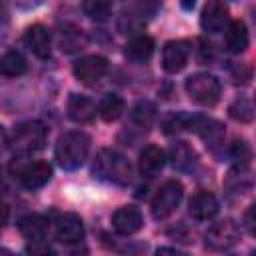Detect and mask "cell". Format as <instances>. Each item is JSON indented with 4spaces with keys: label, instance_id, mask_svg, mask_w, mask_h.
I'll return each mask as SVG.
<instances>
[{
    "label": "cell",
    "instance_id": "cell-6",
    "mask_svg": "<svg viewBox=\"0 0 256 256\" xmlns=\"http://www.w3.org/2000/svg\"><path fill=\"white\" fill-rule=\"evenodd\" d=\"M14 176L18 178V182L26 190H36V188H42L52 178V166L46 160L26 162V164H20L16 168Z\"/></svg>",
    "mask_w": 256,
    "mask_h": 256
},
{
    "label": "cell",
    "instance_id": "cell-11",
    "mask_svg": "<svg viewBox=\"0 0 256 256\" xmlns=\"http://www.w3.org/2000/svg\"><path fill=\"white\" fill-rule=\"evenodd\" d=\"M188 56H190V44L188 42L170 40L164 44V50H162V66L166 72L176 74L186 66Z\"/></svg>",
    "mask_w": 256,
    "mask_h": 256
},
{
    "label": "cell",
    "instance_id": "cell-10",
    "mask_svg": "<svg viewBox=\"0 0 256 256\" xmlns=\"http://www.w3.org/2000/svg\"><path fill=\"white\" fill-rule=\"evenodd\" d=\"M54 234L62 244H76L84 238V224L78 214H58L54 220Z\"/></svg>",
    "mask_w": 256,
    "mask_h": 256
},
{
    "label": "cell",
    "instance_id": "cell-14",
    "mask_svg": "<svg viewBox=\"0 0 256 256\" xmlns=\"http://www.w3.org/2000/svg\"><path fill=\"white\" fill-rule=\"evenodd\" d=\"M218 208H220V204H218L216 196L212 192H204V190L194 194L188 202V212L194 220H210L218 214Z\"/></svg>",
    "mask_w": 256,
    "mask_h": 256
},
{
    "label": "cell",
    "instance_id": "cell-7",
    "mask_svg": "<svg viewBox=\"0 0 256 256\" xmlns=\"http://www.w3.org/2000/svg\"><path fill=\"white\" fill-rule=\"evenodd\" d=\"M72 72H74L78 82H82L86 86H92L108 72V60L104 56H98V54L84 56V58L74 62Z\"/></svg>",
    "mask_w": 256,
    "mask_h": 256
},
{
    "label": "cell",
    "instance_id": "cell-22",
    "mask_svg": "<svg viewBox=\"0 0 256 256\" xmlns=\"http://www.w3.org/2000/svg\"><path fill=\"white\" fill-rule=\"evenodd\" d=\"M26 68H28L26 58H24L20 52H16V50H10V52H6V54L0 58V74H2V76L14 78V76L24 74Z\"/></svg>",
    "mask_w": 256,
    "mask_h": 256
},
{
    "label": "cell",
    "instance_id": "cell-3",
    "mask_svg": "<svg viewBox=\"0 0 256 256\" xmlns=\"http://www.w3.org/2000/svg\"><path fill=\"white\" fill-rule=\"evenodd\" d=\"M44 146H46V128L42 122L36 120L16 126L10 140V148L18 156H30L34 152H40Z\"/></svg>",
    "mask_w": 256,
    "mask_h": 256
},
{
    "label": "cell",
    "instance_id": "cell-28",
    "mask_svg": "<svg viewBox=\"0 0 256 256\" xmlns=\"http://www.w3.org/2000/svg\"><path fill=\"white\" fill-rule=\"evenodd\" d=\"M162 0H138V8L142 12V16H154L160 8Z\"/></svg>",
    "mask_w": 256,
    "mask_h": 256
},
{
    "label": "cell",
    "instance_id": "cell-30",
    "mask_svg": "<svg viewBox=\"0 0 256 256\" xmlns=\"http://www.w3.org/2000/svg\"><path fill=\"white\" fill-rule=\"evenodd\" d=\"M8 218H10V208L4 200H0V226H4L8 222Z\"/></svg>",
    "mask_w": 256,
    "mask_h": 256
},
{
    "label": "cell",
    "instance_id": "cell-2",
    "mask_svg": "<svg viewBox=\"0 0 256 256\" xmlns=\"http://www.w3.org/2000/svg\"><path fill=\"white\" fill-rule=\"evenodd\" d=\"M88 150H90V136L82 130H72L58 138L54 156L64 170H76L84 164Z\"/></svg>",
    "mask_w": 256,
    "mask_h": 256
},
{
    "label": "cell",
    "instance_id": "cell-4",
    "mask_svg": "<svg viewBox=\"0 0 256 256\" xmlns=\"http://www.w3.org/2000/svg\"><path fill=\"white\" fill-rule=\"evenodd\" d=\"M186 92L194 102H198L202 106H214L220 100L222 86L214 74L198 72V74H192L190 78H186Z\"/></svg>",
    "mask_w": 256,
    "mask_h": 256
},
{
    "label": "cell",
    "instance_id": "cell-15",
    "mask_svg": "<svg viewBox=\"0 0 256 256\" xmlns=\"http://www.w3.org/2000/svg\"><path fill=\"white\" fill-rule=\"evenodd\" d=\"M164 164H166V154L156 144L146 146L138 156V170L142 176H148V178L156 176L164 168Z\"/></svg>",
    "mask_w": 256,
    "mask_h": 256
},
{
    "label": "cell",
    "instance_id": "cell-8",
    "mask_svg": "<svg viewBox=\"0 0 256 256\" xmlns=\"http://www.w3.org/2000/svg\"><path fill=\"white\" fill-rule=\"evenodd\" d=\"M238 238H240L238 226L232 220H222L208 228L204 242L210 250H228L238 242Z\"/></svg>",
    "mask_w": 256,
    "mask_h": 256
},
{
    "label": "cell",
    "instance_id": "cell-25",
    "mask_svg": "<svg viewBox=\"0 0 256 256\" xmlns=\"http://www.w3.org/2000/svg\"><path fill=\"white\" fill-rule=\"evenodd\" d=\"M82 10L88 18L96 22H104L112 14V0H84Z\"/></svg>",
    "mask_w": 256,
    "mask_h": 256
},
{
    "label": "cell",
    "instance_id": "cell-9",
    "mask_svg": "<svg viewBox=\"0 0 256 256\" xmlns=\"http://www.w3.org/2000/svg\"><path fill=\"white\" fill-rule=\"evenodd\" d=\"M230 22L228 16V8L222 0H206L202 14H200V26L204 32L208 34H216L222 32Z\"/></svg>",
    "mask_w": 256,
    "mask_h": 256
},
{
    "label": "cell",
    "instance_id": "cell-29",
    "mask_svg": "<svg viewBox=\"0 0 256 256\" xmlns=\"http://www.w3.org/2000/svg\"><path fill=\"white\" fill-rule=\"evenodd\" d=\"M26 252H28V254H54L52 246H50V244H46L44 240L30 242V244L26 246Z\"/></svg>",
    "mask_w": 256,
    "mask_h": 256
},
{
    "label": "cell",
    "instance_id": "cell-32",
    "mask_svg": "<svg viewBox=\"0 0 256 256\" xmlns=\"http://www.w3.org/2000/svg\"><path fill=\"white\" fill-rule=\"evenodd\" d=\"M6 132H4V128L0 126V156H2V152H4V148H6Z\"/></svg>",
    "mask_w": 256,
    "mask_h": 256
},
{
    "label": "cell",
    "instance_id": "cell-19",
    "mask_svg": "<svg viewBox=\"0 0 256 256\" xmlns=\"http://www.w3.org/2000/svg\"><path fill=\"white\" fill-rule=\"evenodd\" d=\"M168 160H170V164H172L176 170L186 172V170H190V168L196 164V152L190 148L188 142L178 140V142H174V144L170 146V150H168Z\"/></svg>",
    "mask_w": 256,
    "mask_h": 256
},
{
    "label": "cell",
    "instance_id": "cell-17",
    "mask_svg": "<svg viewBox=\"0 0 256 256\" xmlns=\"http://www.w3.org/2000/svg\"><path fill=\"white\" fill-rule=\"evenodd\" d=\"M18 230L20 234L28 240V242H38V240H46L48 234V220L40 214H28L18 222Z\"/></svg>",
    "mask_w": 256,
    "mask_h": 256
},
{
    "label": "cell",
    "instance_id": "cell-1",
    "mask_svg": "<svg viewBox=\"0 0 256 256\" xmlns=\"http://www.w3.org/2000/svg\"><path fill=\"white\" fill-rule=\"evenodd\" d=\"M92 174L98 180H104L116 186H126L132 180V166L122 154L106 148L96 154L92 162Z\"/></svg>",
    "mask_w": 256,
    "mask_h": 256
},
{
    "label": "cell",
    "instance_id": "cell-20",
    "mask_svg": "<svg viewBox=\"0 0 256 256\" xmlns=\"http://www.w3.org/2000/svg\"><path fill=\"white\" fill-rule=\"evenodd\" d=\"M152 52H154V40L146 34L134 36L126 44V50H124L126 58L132 60V62H146V60H150Z\"/></svg>",
    "mask_w": 256,
    "mask_h": 256
},
{
    "label": "cell",
    "instance_id": "cell-13",
    "mask_svg": "<svg viewBox=\"0 0 256 256\" xmlns=\"http://www.w3.org/2000/svg\"><path fill=\"white\" fill-rule=\"evenodd\" d=\"M112 226L118 234L130 236L142 228V214L134 206H122L112 214Z\"/></svg>",
    "mask_w": 256,
    "mask_h": 256
},
{
    "label": "cell",
    "instance_id": "cell-33",
    "mask_svg": "<svg viewBox=\"0 0 256 256\" xmlns=\"http://www.w3.org/2000/svg\"><path fill=\"white\" fill-rule=\"evenodd\" d=\"M194 4H196V0H180V6H182L184 10H192Z\"/></svg>",
    "mask_w": 256,
    "mask_h": 256
},
{
    "label": "cell",
    "instance_id": "cell-31",
    "mask_svg": "<svg viewBox=\"0 0 256 256\" xmlns=\"http://www.w3.org/2000/svg\"><path fill=\"white\" fill-rule=\"evenodd\" d=\"M254 208H256V206H250V208H248V212H246V226H248L250 234H254V232H256V230H254V218H252Z\"/></svg>",
    "mask_w": 256,
    "mask_h": 256
},
{
    "label": "cell",
    "instance_id": "cell-26",
    "mask_svg": "<svg viewBox=\"0 0 256 256\" xmlns=\"http://www.w3.org/2000/svg\"><path fill=\"white\" fill-rule=\"evenodd\" d=\"M228 112H230V116H232L234 120H238V122H252V118H254L252 102L246 100V98H238L236 102H232L230 108H228Z\"/></svg>",
    "mask_w": 256,
    "mask_h": 256
},
{
    "label": "cell",
    "instance_id": "cell-23",
    "mask_svg": "<svg viewBox=\"0 0 256 256\" xmlns=\"http://www.w3.org/2000/svg\"><path fill=\"white\" fill-rule=\"evenodd\" d=\"M124 112V100L118 94H106L98 104V114L104 122H114Z\"/></svg>",
    "mask_w": 256,
    "mask_h": 256
},
{
    "label": "cell",
    "instance_id": "cell-5",
    "mask_svg": "<svg viewBox=\"0 0 256 256\" xmlns=\"http://www.w3.org/2000/svg\"><path fill=\"white\" fill-rule=\"evenodd\" d=\"M182 196H184V188H182V184H180L178 180H168V182H164V184L158 188L156 196L152 198V206H150V208H152V216H154L156 220L168 218V216L176 210V206L180 204Z\"/></svg>",
    "mask_w": 256,
    "mask_h": 256
},
{
    "label": "cell",
    "instance_id": "cell-18",
    "mask_svg": "<svg viewBox=\"0 0 256 256\" xmlns=\"http://www.w3.org/2000/svg\"><path fill=\"white\" fill-rule=\"evenodd\" d=\"M224 42H226V48H228L232 54H240V52H244V50L248 48V42H250L246 24H244L242 20L228 22Z\"/></svg>",
    "mask_w": 256,
    "mask_h": 256
},
{
    "label": "cell",
    "instance_id": "cell-12",
    "mask_svg": "<svg viewBox=\"0 0 256 256\" xmlns=\"http://www.w3.org/2000/svg\"><path fill=\"white\" fill-rule=\"evenodd\" d=\"M24 44L26 48L38 56V58H48L50 56V44H52V38H50V32L48 28H44L42 24H34L30 26L26 32H24Z\"/></svg>",
    "mask_w": 256,
    "mask_h": 256
},
{
    "label": "cell",
    "instance_id": "cell-27",
    "mask_svg": "<svg viewBox=\"0 0 256 256\" xmlns=\"http://www.w3.org/2000/svg\"><path fill=\"white\" fill-rule=\"evenodd\" d=\"M230 154H232V158L238 160V162H248V158H250V148H248V144H246L244 140H234V144L230 146Z\"/></svg>",
    "mask_w": 256,
    "mask_h": 256
},
{
    "label": "cell",
    "instance_id": "cell-16",
    "mask_svg": "<svg viewBox=\"0 0 256 256\" xmlns=\"http://www.w3.org/2000/svg\"><path fill=\"white\" fill-rule=\"evenodd\" d=\"M68 116L78 124H88L96 116V104L86 96L72 94L68 98Z\"/></svg>",
    "mask_w": 256,
    "mask_h": 256
},
{
    "label": "cell",
    "instance_id": "cell-24",
    "mask_svg": "<svg viewBox=\"0 0 256 256\" xmlns=\"http://www.w3.org/2000/svg\"><path fill=\"white\" fill-rule=\"evenodd\" d=\"M130 118H132L134 124H138L142 128H148L156 120V106L150 100H138L134 104V108L130 110Z\"/></svg>",
    "mask_w": 256,
    "mask_h": 256
},
{
    "label": "cell",
    "instance_id": "cell-21",
    "mask_svg": "<svg viewBox=\"0 0 256 256\" xmlns=\"http://www.w3.org/2000/svg\"><path fill=\"white\" fill-rule=\"evenodd\" d=\"M198 122H200V116H190L184 112H172L162 120V132L164 134H176L182 130H190V132L194 130L196 132Z\"/></svg>",
    "mask_w": 256,
    "mask_h": 256
}]
</instances>
